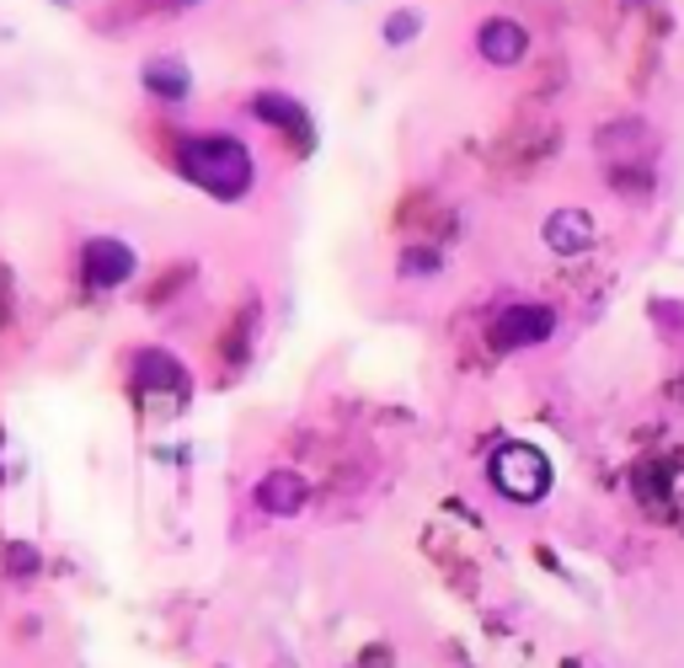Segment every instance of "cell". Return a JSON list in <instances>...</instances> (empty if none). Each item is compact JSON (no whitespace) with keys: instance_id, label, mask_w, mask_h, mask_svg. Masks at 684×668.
I'll return each instance as SVG.
<instances>
[{"instance_id":"obj_1","label":"cell","mask_w":684,"mask_h":668,"mask_svg":"<svg viewBox=\"0 0 684 668\" xmlns=\"http://www.w3.org/2000/svg\"><path fill=\"white\" fill-rule=\"evenodd\" d=\"M171 167L177 177H188L203 199L214 204H246L257 188V156L246 150V139L203 128V134H182L171 145Z\"/></svg>"},{"instance_id":"obj_2","label":"cell","mask_w":684,"mask_h":668,"mask_svg":"<svg viewBox=\"0 0 684 668\" xmlns=\"http://www.w3.org/2000/svg\"><path fill=\"white\" fill-rule=\"evenodd\" d=\"M486 482H492V492L508 502H519V508H535V502H546L551 492V482H557V471H551V460L546 450H535V444H503L497 455L486 460Z\"/></svg>"},{"instance_id":"obj_3","label":"cell","mask_w":684,"mask_h":668,"mask_svg":"<svg viewBox=\"0 0 684 668\" xmlns=\"http://www.w3.org/2000/svg\"><path fill=\"white\" fill-rule=\"evenodd\" d=\"M134 268H139L134 241H123V236H86L81 241V290L113 294L134 279Z\"/></svg>"},{"instance_id":"obj_4","label":"cell","mask_w":684,"mask_h":668,"mask_svg":"<svg viewBox=\"0 0 684 668\" xmlns=\"http://www.w3.org/2000/svg\"><path fill=\"white\" fill-rule=\"evenodd\" d=\"M492 348H503V353H519V348H540V342H551L557 337V310L551 305H540V299H514V305H503L497 316H492Z\"/></svg>"},{"instance_id":"obj_5","label":"cell","mask_w":684,"mask_h":668,"mask_svg":"<svg viewBox=\"0 0 684 668\" xmlns=\"http://www.w3.org/2000/svg\"><path fill=\"white\" fill-rule=\"evenodd\" d=\"M128 385L139 390V396H188V364L161 348V342H145V348H134L128 353Z\"/></svg>"},{"instance_id":"obj_6","label":"cell","mask_w":684,"mask_h":668,"mask_svg":"<svg viewBox=\"0 0 684 668\" xmlns=\"http://www.w3.org/2000/svg\"><path fill=\"white\" fill-rule=\"evenodd\" d=\"M251 502H257V513H268V519H300V513L311 508V482H305L300 471H289V465H273L268 476H257Z\"/></svg>"},{"instance_id":"obj_7","label":"cell","mask_w":684,"mask_h":668,"mask_svg":"<svg viewBox=\"0 0 684 668\" xmlns=\"http://www.w3.org/2000/svg\"><path fill=\"white\" fill-rule=\"evenodd\" d=\"M246 113H251L257 124L279 128V134L300 139V145H311V107H305L300 97H289V91H251V97H246Z\"/></svg>"},{"instance_id":"obj_8","label":"cell","mask_w":684,"mask_h":668,"mask_svg":"<svg viewBox=\"0 0 684 668\" xmlns=\"http://www.w3.org/2000/svg\"><path fill=\"white\" fill-rule=\"evenodd\" d=\"M476 54H482L492 70H514V65H524V54H529V27L514 22V16H486L482 27H476Z\"/></svg>"},{"instance_id":"obj_9","label":"cell","mask_w":684,"mask_h":668,"mask_svg":"<svg viewBox=\"0 0 684 668\" xmlns=\"http://www.w3.org/2000/svg\"><path fill=\"white\" fill-rule=\"evenodd\" d=\"M540 236H546V247L557 251V257H583V251L599 241V225H594L588 210H557V214H546Z\"/></svg>"},{"instance_id":"obj_10","label":"cell","mask_w":684,"mask_h":668,"mask_svg":"<svg viewBox=\"0 0 684 668\" xmlns=\"http://www.w3.org/2000/svg\"><path fill=\"white\" fill-rule=\"evenodd\" d=\"M139 86H145L156 102H188V91H193V70H188V59H177V54H156V59H145Z\"/></svg>"},{"instance_id":"obj_11","label":"cell","mask_w":684,"mask_h":668,"mask_svg":"<svg viewBox=\"0 0 684 668\" xmlns=\"http://www.w3.org/2000/svg\"><path fill=\"white\" fill-rule=\"evenodd\" d=\"M417 33H423V11H417V5H396V11L380 22L385 48H406V43H417Z\"/></svg>"},{"instance_id":"obj_12","label":"cell","mask_w":684,"mask_h":668,"mask_svg":"<svg viewBox=\"0 0 684 668\" xmlns=\"http://www.w3.org/2000/svg\"><path fill=\"white\" fill-rule=\"evenodd\" d=\"M0 567H5L11 578H33V573L43 567V556L27 541H5L0 545Z\"/></svg>"},{"instance_id":"obj_13","label":"cell","mask_w":684,"mask_h":668,"mask_svg":"<svg viewBox=\"0 0 684 668\" xmlns=\"http://www.w3.org/2000/svg\"><path fill=\"white\" fill-rule=\"evenodd\" d=\"M439 268V251H406L402 257V273H434Z\"/></svg>"},{"instance_id":"obj_14","label":"cell","mask_w":684,"mask_h":668,"mask_svg":"<svg viewBox=\"0 0 684 668\" xmlns=\"http://www.w3.org/2000/svg\"><path fill=\"white\" fill-rule=\"evenodd\" d=\"M0 316H5V290H0Z\"/></svg>"}]
</instances>
